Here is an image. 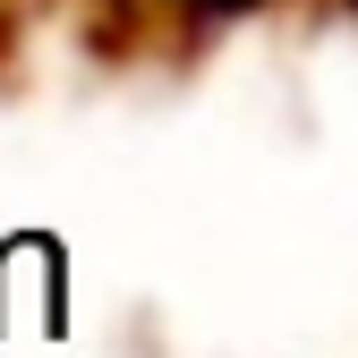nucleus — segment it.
<instances>
[{"label":"nucleus","instance_id":"obj_1","mask_svg":"<svg viewBox=\"0 0 358 358\" xmlns=\"http://www.w3.org/2000/svg\"><path fill=\"white\" fill-rule=\"evenodd\" d=\"M196 17H239V9H264V0H188Z\"/></svg>","mask_w":358,"mask_h":358},{"label":"nucleus","instance_id":"obj_2","mask_svg":"<svg viewBox=\"0 0 358 358\" xmlns=\"http://www.w3.org/2000/svg\"><path fill=\"white\" fill-rule=\"evenodd\" d=\"M350 9H358V0H350Z\"/></svg>","mask_w":358,"mask_h":358}]
</instances>
